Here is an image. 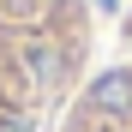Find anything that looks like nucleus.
Returning a JSON list of instances; mask_svg holds the SVG:
<instances>
[{"label": "nucleus", "mask_w": 132, "mask_h": 132, "mask_svg": "<svg viewBox=\"0 0 132 132\" xmlns=\"http://www.w3.org/2000/svg\"><path fill=\"white\" fill-rule=\"evenodd\" d=\"M90 102H96V108H126V102H132V72H108Z\"/></svg>", "instance_id": "f257e3e1"}]
</instances>
